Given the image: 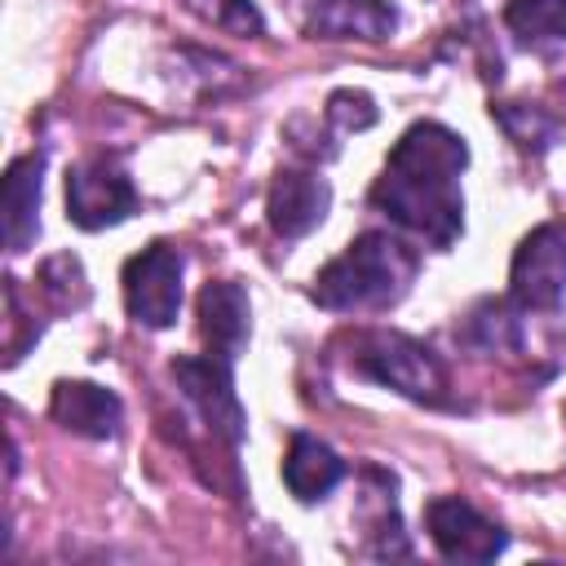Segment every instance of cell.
I'll list each match as a JSON object with an SVG mask.
<instances>
[{"mask_svg": "<svg viewBox=\"0 0 566 566\" xmlns=\"http://www.w3.org/2000/svg\"><path fill=\"white\" fill-rule=\"evenodd\" d=\"M340 478H345V460L327 442H318L310 433H296L292 438V447L283 455V482H287V491L301 504H314V500L332 495Z\"/></svg>", "mask_w": 566, "mask_h": 566, "instance_id": "cell-14", "label": "cell"}, {"mask_svg": "<svg viewBox=\"0 0 566 566\" xmlns=\"http://www.w3.org/2000/svg\"><path fill=\"white\" fill-rule=\"evenodd\" d=\"M504 27L522 44H562L566 40V0H509Z\"/></svg>", "mask_w": 566, "mask_h": 566, "instance_id": "cell-15", "label": "cell"}, {"mask_svg": "<svg viewBox=\"0 0 566 566\" xmlns=\"http://www.w3.org/2000/svg\"><path fill=\"white\" fill-rule=\"evenodd\" d=\"M327 203H332V190L318 172H305V168H283L274 181H270V195H265V217H270V230L283 234V239H301L310 234L323 217H327Z\"/></svg>", "mask_w": 566, "mask_h": 566, "instance_id": "cell-10", "label": "cell"}, {"mask_svg": "<svg viewBox=\"0 0 566 566\" xmlns=\"http://www.w3.org/2000/svg\"><path fill=\"white\" fill-rule=\"evenodd\" d=\"M327 124L336 133H363L376 124V102L363 88H336L327 97Z\"/></svg>", "mask_w": 566, "mask_h": 566, "instance_id": "cell-18", "label": "cell"}, {"mask_svg": "<svg viewBox=\"0 0 566 566\" xmlns=\"http://www.w3.org/2000/svg\"><path fill=\"white\" fill-rule=\"evenodd\" d=\"M133 208H137V190H133V181L119 164L88 159V164L71 168V177H66V217L80 230L119 226Z\"/></svg>", "mask_w": 566, "mask_h": 566, "instance_id": "cell-7", "label": "cell"}, {"mask_svg": "<svg viewBox=\"0 0 566 566\" xmlns=\"http://www.w3.org/2000/svg\"><path fill=\"white\" fill-rule=\"evenodd\" d=\"M199 332L208 340V354L230 358V363L243 354L248 332H252V305H248V292L234 279L208 283L199 292Z\"/></svg>", "mask_w": 566, "mask_h": 566, "instance_id": "cell-13", "label": "cell"}, {"mask_svg": "<svg viewBox=\"0 0 566 566\" xmlns=\"http://www.w3.org/2000/svg\"><path fill=\"white\" fill-rule=\"evenodd\" d=\"M40 283H44V296H49L57 310H80V305L88 301L84 265H80V256H71V252L49 256L44 270H40Z\"/></svg>", "mask_w": 566, "mask_h": 566, "instance_id": "cell-16", "label": "cell"}, {"mask_svg": "<svg viewBox=\"0 0 566 566\" xmlns=\"http://www.w3.org/2000/svg\"><path fill=\"white\" fill-rule=\"evenodd\" d=\"M172 380L217 438H226V442L243 438V407H239V394H234V380H230V358L186 354V358L172 363Z\"/></svg>", "mask_w": 566, "mask_h": 566, "instance_id": "cell-6", "label": "cell"}, {"mask_svg": "<svg viewBox=\"0 0 566 566\" xmlns=\"http://www.w3.org/2000/svg\"><path fill=\"white\" fill-rule=\"evenodd\" d=\"M354 367L367 380L389 385L416 402H442L447 394V371L438 354L402 332H363L354 345Z\"/></svg>", "mask_w": 566, "mask_h": 566, "instance_id": "cell-3", "label": "cell"}, {"mask_svg": "<svg viewBox=\"0 0 566 566\" xmlns=\"http://www.w3.org/2000/svg\"><path fill=\"white\" fill-rule=\"evenodd\" d=\"M424 526H429L433 548L442 557H451V562H495L504 553V544H509V535L460 495L429 500Z\"/></svg>", "mask_w": 566, "mask_h": 566, "instance_id": "cell-8", "label": "cell"}, {"mask_svg": "<svg viewBox=\"0 0 566 566\" xmlns=\"http://www.w3.org/2000/svg\"><path fill=\"white\" fill-rule=\"evenodd\" d=\"M40 190H44V150H31L9 164L4 195H0V221H4V248L27 252L40 234Z\"/></svg>", "mask_w": 566, "mask_h": 566, "instance_id": "cell-11", "label": "cell"}, {"mask_svg": "<svg viewBox=\"0 0 566 566\" xmlns=\"http://www.w3.org/2000/svg\"><path fill=\"white\" fill-rule=\"evenodd\" d=\"M464 340H473V345H482V349H513V345H517V318H513V310H509V305H495V301L478 305V310L469 314Z\"/></svg>", "mask_w": 566, "mask_h": 566, "instance_id": "cell-17", "label": "cell"}, {"mask_svg": "<svg viewBox=\"0 0 566 566\" xmlns=\"http://www.w3.org/2000/svg\"><path fill=\"white\" fill-rule=\"evenodd\" d=\"M181 252L168 248V243H150L142 248L137 256H128L124 265V305H128V318L150 327V332H164L177 323V310H181Z\"/></svg>", "mask_w": 566, "mask_h": 566, "instance_id": "cell-4", "label": "cell"}, {"mask_svg": "<svg viewBox=\"0 0 566 566\" xmlns=\"http://www.w3.org/2000/svg\"><path fill=\"white\" fill-rule=\"evenodd\" d=\"M411 279H416V252L385 230H367L314 274L310 296L336 314L389 310L411 292Z\"/></svg>", "mask_w": 566, "mask_h": 566, "instance_id": "cell-2", "label": "cell"}, {"mask_svg": "<svg viewBox=\"0 0 566 566\" xmlns=\"http://www.w3.org/2000/svg\"><path fill=\"white\" fill-rule=\"evenodd\" d=\"M464 164H469V146L460 133L433 119L411 124L389 150V164L371 186V203L402 234L442 252L464 230V195H460Z\"/></svg>", "mask_w": 566, "mask_h": 566, "instance_id": "cell-1", "label": "cell"}, {"mask_svg": "<svg viewBox=\"0 0 566 566\" xmlns=\"http://www.w3.org/2000/svg\"><path fill=\"white\" fill-rule=\"evenodd\" d=\"M566 292V221L535 226L509 265V296L517 310H553Z\"/></svg>", "mask_w": 566, "mask_h": 566, "instance_id": "cell-5", "label": "cell"}, {"mask_svg": "<svg viewBox=\"0 0 566 566\" xmlns=\"http://www.w3.org/2000/svg\"><path fill=\"white\" fill-rule=\"evenodd\" d=\"M296 18L314 40H389L398 9L385 0H296Z\"/></svg>", "mask_w": 566, "mask_h": 566, "instance_id": "cell-9", "label": "cell"}, {"mask_svg": "<svg viewBox=\"0 0 566 566\" xmlns=\"http://www.w3.org/2000/svg\"><path fill=\"white\" fill-rule=\"evenodd\" d=\"M49 416L80 438H115L124 424V402L93 380H57L49 398Z\"/></svg>", "mask_w": 566, "mask_h": 566, "instance_id": "cell-12", "label": "cell"}, {"mask_svg": "<svg viewBox=\"0 0 566 566\" xmlns=\"http://www.w3.org/2000/svg\"><path fill=\"white\" fill-rule=\"evenodd\" d=\"M500 124L509 128V137L517 142V146H535V150H544L548 142H553V119H544L539 111H531V106H500Z\"/></svg>", "mask_w": 566, "mask_h": 566, "instance_id": "cell-19", "label": "cell"}]
</instances>
